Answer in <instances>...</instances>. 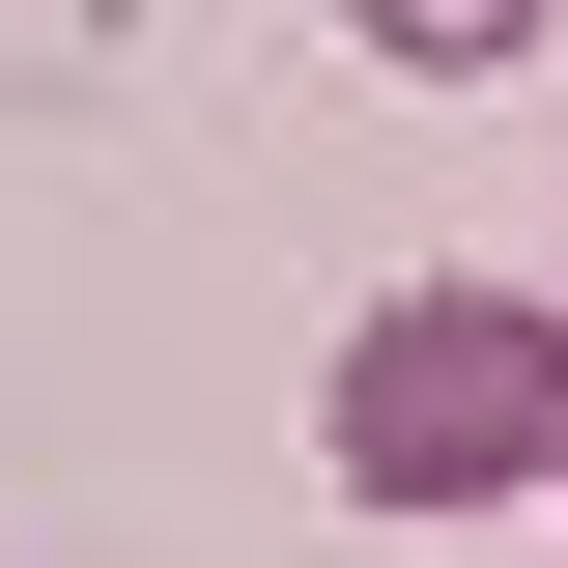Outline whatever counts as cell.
Returning <instances> with one entry per match:
<instances>
[{
  "label": "cell",
  "mask_w": 568,
  "mask_h": 568,
  "mask_svg": "<svg viewBox=\"0 0 568 568\" xmlns=\"http://www.w3.org/2000/svg\"><path fill=\"white\" fill-rule=\"evenodd\" d=\"M313 484L342 511H540L568 484V284H369L313 369Z\"/></svg>",
  "instance_id": "6da1fadb"
},
{
  "label": "cell",
  "mask_w": 568,
  "mask_h": 568,
  "mask_svg": "<svg viewBox=\"0 0 568 568\" xmlns=\"http://www.w3.org/2000/svg\"><path fill=\"white\" fill-rule=\"evenodd\" d=\"M342 29H369L398 85H511V58H540V0H342Z\"/></svg>",
  "instance_id": "7a4b0ae2"
}]
</instances>
